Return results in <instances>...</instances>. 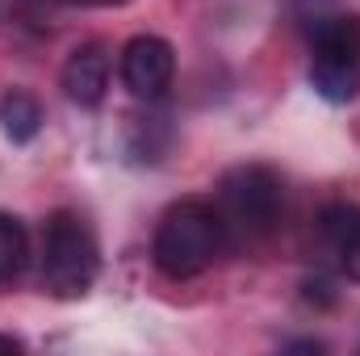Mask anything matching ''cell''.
Masks as SVG:
<instances>
[{
    "instance_id": "obj_1",
    "label": "cell",
    "mask_w": 360,
    "mask_h": 356,
    "mask_svg": "<svg viewBox=\"0 0 360 356\" xmlns=\"http://www.w3.org/2000/svg\"><path fill=\"white\" fill-rule=\"evenodd\" d=\"M151 252H155L160 272L172 276V281H188V276L210 272L231 252V239H226L218 205L201 201V197H184L176 205H168V214L155 227Z\"/></svg>"
},
{
    "instance_id": "obj_2",
    "label": "cell",
    "mask_w": 360,
    "mask_h": 356,
    "mask_svg": "<svg viewBox=\"0 0 360 356\" xmlns=\"http://www.w3.org/2000/svg\"><path fill=\"white\" fill-rule=\"evenodd\" d=\"M218 214L231 248H256L281 227L285 184L264 164H239L218 180Z\"/></svg>"
},
{
    "instance_id": "obj_3",
    "label": "cell",
    "mask_w": 360,
    "mask_h": 356,
    "mask_svg": "<svg viewBox=\"0 0 360 356\" xmlns=\"http://www.w3.org/2000/svg\"><path fill=\"white\" fill-rule=\"evenodd\" d=\"M96 272H101V248L92 227L72 210H55L42 231V285L55 298H84Z\"/></svg>"
},
{
    "instance_id": "obj_4",
    "label": "cell",
    "mask_w": 360,
    "mask_h": 356,
    "mask_svg": "<svg viewBox=\"0 0 360 356\" xmlns=\"http://www.w3.org/2000/svg\"><path fill=\"white\" fill-rule=\"evenodd\" d=\"M314 59H310V84L323 101L348 105L360 92V17L352 13H323L310 25Z\"/></svg>"
},
{
    "instance_id": "obj_5",
    "label": "cell",
    "mask_w": 360,
    "mask_h": 356,
    "mask_svg": "<svg viewBox=\"0 0 360 356\" xmlns=\"http://www.w3.org/2000/svg\"><path fill=\"white\" fill-rule=\"evenodd\" d=\"M172 76H176V51L164 38L139 34V38L126 42V51H122V84L139 101H160L172 89Z\"/></svg>"
},
{
    "instance_id": "obj_6",
    "label": "cell",
    "mask_w": 360,
    "mask_h": 356,
    "mask_svg": "<svg viewBox=\"0 0 360 356\" xmlns=\"http://www.w3.org/2000/svg\"><path fill=\"white\" fill-rule=\"evenodd\" d=\"M319 239H323L327 256L344 268L352 281H360V205L331 201L319 214Z\"/></svg>"
},
{
    "instance_id": "obj_7",
    "label": "cell",
    "mask_w": 360,
    "mask_h": 356,
    "mask_svg": "<svg viewBox=\"0 0 360 356\" xmlns=\"http://www.w3.org/2000/svg\"><path fill=\"white\" fill-rule=\"evenodd\" d=\"M109 89V51L101 42H84L72 51V59L63 63V92L76 101V105H101Z\"/></svg>"
},
{
    "instance_id": "obj_8",
    "label": "cell",
    "mask_w": 360,
    "mask_h": 356,
    "mask_svg": "<svg viewBox=\"0 0 360 356\" xmlns=\"http://www.w3.org/2000/svg\"><path fill=\"white\" fill-rule=\"evenodd\" d=\"M0 130L13 139V143H30L38 130H42V109L30 92L13 89L0 96Z\"/></svg>"
},
{
    "instance_id": "obj_9",
    "label": "cell",
    "mask_w": 360,
    "mask_h": 356,
    "mask_svg": "<svg viewBox=\"0 0 360 356\" xmlns=\"http://www.w3.org/2000/svg\"><path fill=\"white\" fill-rule=\"evenodd\" d=\"M30 260V235L13 214H0V285H8L13 276H21V268Z\"/></svg>"
},
{
    "instance_id": "obj_10",
    "label": "cell",
    "mask_w": 360,
    "mask_h": 356,
    "mask_svg": "<svg viewBox=\"0 0 360 356\" xmlns=\"http://www.w3.org/2000/svg\"><path fill=\"white\" fill-rule=\"evenodd\" d=\"M17 348H21V344H17L13 336H0V352H17Z\"/></svg>"
},
{
    "instance_id": "obj_11",
    "label": "cell",
    "mask_w": 360,
    "mask_h": 356,
    "mask_svg": "<svg viewBox=\"0 0 360 356\" xmlns=\"http://www.w3.org/2000/svg\"><path fill=\"white\" fill-rule=\"evenodd\" d=\"M80 4H126V0H80Z\"/></svg>"
}]
</instances>
